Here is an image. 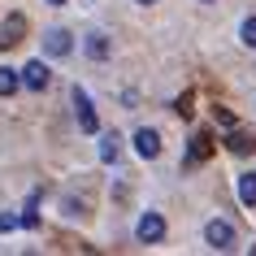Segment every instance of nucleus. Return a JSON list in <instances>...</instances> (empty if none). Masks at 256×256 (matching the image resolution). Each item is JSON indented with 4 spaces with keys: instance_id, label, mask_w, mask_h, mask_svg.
Listing matches in <instances>:
<instances>
[{
    "instance_id": "f03ea898",
    "label": "nucleus",
    "mask_w": 256,
    "mask_h": 256,
    "mask_svg": "<svg viewBox=\"0 0 256 256\" xmlns=\"http://www.w3.org/2000/svg\"><path fill=\"white\" fill-rule=\"evenodd\" d=\"M48 82H52V70L44 66V61H26L22 66V87L26 92H48Z\"/></svg>"
},
{
    "instance_id": "4468645a",
    "label": "nucleus",
    "mask_w": 256,
    "mask_h": 256,
    "mask_svg": "<svg viewBox=\"0 0 256 256\" xmlns=\"http://www.w3.org/2000/svg\"><path fill=\"white\" fill-rule=\"evenodd\" d=\"M239 40L248 44V48H256V18H248V22L239 26Z\"/></svg>"
},
{
    "instance_id": "f8f14e48",
    "label": "nucleus",
    "mask_w": 256,
    "mask_h": 256,
    "mask_svg": "<svg viewBox=\"0 0 256 256\" xmlns=\"http://www.w3.org/2000/svg\"><path fill=\"white\" fill-rule=\"evenodd\" d=\"M18 87H22V74H18V70H9V66H4V70H0V96H14Z\"/></svg>"
},
{
    "instance_id": "20e7f679",
    "label": "nucleus",
    "mask_w": 256,
    "mask_h": 256,
    "mask_svg": "<svg viewBox=\"0 0 256 256\" xmlns=\"http://www.w3.org/2000/svg\"><path fill=\"white\" fill-rule=\"evenodd\" d=\"M22 40H26V18L9 14L4 22H0V48H18Z\"/></svg>"
},
{
    "instance_id": "423d86ee",
    "label": "nucleus",
    "mask_w": 256,
    "mask_h": 256,
    "mask_svg": "<svg viewBox=\"0 0 256 256\" xmlns=\"http://www.w3.org/2000/svg\"><path fill=\"white\" fill-rule=\"evenodd\" d=\"M135 152L144 156V161H156V156H161V135H156V130H148V126H144V130H135Z\"/></svg>"
},
{
    "instance_id": "ddd939ff",
    "label": "nucleus",
    "mask_w": 256,
    "mask_h": 256,
    "mask_svg": "<svg viewBox=\"0 0 256 256\" xmlns=\"http://www.w3.org/2000/svg\"><path fill=\"white\" fill-rule=\"evenodd\" d=\"M208 152H213V144H208V135H196V139H191V152H187V161H204Z\"/></svg>"
},
{
    "instance_id": "7ed1b4c3",
    "label": "nucleus",
    "mask_w": 256,
    "mask_h": 256,
    "mask_svg": "<svg viewBox=\"0 0 256 256\" xmlns=\"http://www.w3.org/2000/svg\"><path fill=\"white\" fill-rule=\"evenodd\" d=\"M135 239L139 243H161L165 239V217L161 213H144L139 226H135Z\"/></svg>"
},
{
    "instance_id": "f257e3e1",
    "label": "nucleus",
    "mask_w": 256,
    "mask_h": 256,
    "mask_svg": "<svg viewBox=\"0 0 256 256\" xmlns=\"http://www.w3.org/2000/svg\"><path fill=\"white\" fill-rule=\"evenodd\" d=\"M204 243H208L213 252H230V248H234V226L222 222V217H213V222L204 226Z\"/></svg>"
},
{
    "instance_id": "39448f33",
    "label": "nucleus",
    "mask_w": 256,
    "mask_h": 256,
    "mask_svg": "<svg viewBox=\"0 0 256 256\" xmlns=\"http://www.w3.org/2000/svg\"><path fill=\"white\" fill-rule=\"evenodd\" d=\"M74 113H78V126L87 130V135H96V130H100V122H96V108H92V100H87V92H78V87H74Z\"/></svg>"
},
{
    "instance_id": "dca6fc26",
    "label": "nucleus",
    "mask_w": 256,
    "mask_h": 256,
    "mask_svg": "<svg viewBox=\"0 0 256 256\" xmlns=\"http://www.w3.org/2000/svg\"><path fill=\"white\" fill-rule=\"evenodd\" d=\"M61 213L66 217H82V204L78 200H61Z\"/></svg>"
},
{
    "instance_id": "1a4fd4ad",
    "label": "nucleus",
    "mask_w": 256,
    "mask_h": 256,
    "mask_svg": "<svg viewBox=\"0 0 256 256\" xmlns=\"http://www.w3.org/2000/svg\"><path fill=\"white\" fill-rule=\"evenodd\" d=\"M118 152H122V135H113V130H108V135H100V161L113 165V161H118Z\"/></svg>"
},
{
    "instance_id": "f3484780",
    "label": "nucleus",
    "mask_w": 256,
    "mask_h": 256,
    "mask_svg": "<svg viewBox=\"0 0 256 256\" xmlns=\"http://www.w3.org/2000/svg\"><path fill=\"white\" fill-rule=\"evenodd\" d=\"M4 230H18V217L14 213H0V234H4Z\"/></svg>"
},
{
    "instance_id": "6ab92c4d",
    "label": "nucleus",
    "mask_w": 256,
    "mask_h": 256,
    "mask_svg": "<svg viewBox=\"0 0 256 256\" xmlns=\"http://www.w3.org/2000/svg\"><path fill=\"white\" fill-rule=\"evenodd\" d=\"M139 4H156V0H139Z\"/></svg>"
},
{
    "instance_id": "2eb2a0df",
    "label": "nucleus",
    "mask_w": 256,
    "mask_h": 256,
    "mask_svg": "<svg viewBox=\"0 0 256 256\" xmlns=\"http://www.w3.org/2000/svg\"><path fill=\"white\" fill-rule=\"evenodd\" d=\"M18 226H26V230H35V226H40V213H35V208H26V213L18 217Z\"/></svg>"
},
{
    "instance_id": "0eeeda50",
    "label": "nucleus",
    "mask_w": 256,
    "mask_h": 256,
    "mask_svg": "<svg viewBox=\"0 0 256 256\" xmlns=\"http://www.w3.org/2000/svg\"><path fill=\"white\" fill-rule=\"evenodd\" d=\"M70 48H74V40H70V30H48V35H44V52L48 56H70Z\"/></svg>"
},
{
    "instance_id": "9b49d317",
    "label": "nucleus",
    "mask_w": 256,
    "mask_h": 256,
    "mask_svg": "<svg viewBox=\"0 0 256 256\" xmlns=\"http://www.w3.org/2000/svg\"><path fill=\"white\" fill-rule=\"evenodd\" d=\"M87 56H92V61H104V56H108V40L100 35V30L87 35Z\"/></svg>"
},
{
    "instance_id": "6e6552de",
    "label": "nucleus",
    "mask_w": 256,
    "mask_h": 256,
    "mask_svg": "<svg viewBox=\"0 0 256 256\" xmlns=\"http://www.w3.org/2000/svg\"><path fill=\"white\" fill-rule=\"evenodd\" d=\"M226 148L239 152V156H248V152H256V139L248 135V130H230V135H226Z\"/></svg>"
},
{
    "instance_id": "a211bd4d",
    "label": "nucleus",
    "mask_w": 256,
    "mask_h": 256,
    "mask_svg": "<svg viewBox=\"0 0 256 256\" xmlns=\"http://www.w3.org/2000/svg\"><path fill=\"white\" fill-rule=\"evenodd\" d=\"M48 4H66V0H48Z\"/></svg>"
},
{
    "instance_id": "9d476101",
    "label": "nucleus",
    "mask_w": 256,
    "mask_h": 256,
    "mask_svg": "<svg viewBox=\"0 0 256 256\" xmlns=\"http://www.w3.org/2000/svg\"><path fill=\"white\" fill-rule=\"evenodd\" d=\"M239 200L243 208H256V174H239Z\"/></svg>"
}]
</instances>
